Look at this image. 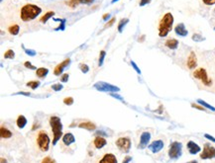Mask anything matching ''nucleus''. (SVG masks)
I'll use <instances>...</instances> for the list:
<instances>
[{
	"mask_svg": "<svg viewBox=\"0 0 215 163\" xmlns=\"http://www.w3.org/2000/svg\"><path fill=\"white\" fill-rule=\"evenodd\" d=\"M42 12V9L37 5L34 4H26L21 8L20 11V17L23 22L32 21L37 16H39Z\"/></svg>",
	"mask_w": 215,
	"mask_h": 163,
	"instance_id": "nucleus-1",
	"label": "nucleus"
},
{
	"mask_svg": "<svg viewBox=\"0 0 215 163\" xmlns=\"http://www.w3.org/2000/svg\"><path fill=\"white\" fill-rule=\"evenodd\" d=\"M192 76L193 78H195L196 80L200 81V83L204 86L205 88L211 89L213 88V86L215 84V82L213 81V79L209 76L207 70L204 67H198L192 72Z\"/></svg>",
	"mask_w": 215,
	"mask_h": 163,
	"instance_id": "nucleus-2",
	"label": "nucleus"
},
{
	"mask_svg": "<svg viewBox=\"0 0 215 163\" xmlns=\"http://www.w3.org/2000/svg\"><path fill=\"white\" fill-rule=\"evenodd\" d=\"M173 24V16L172 13H166L160 20L159 23V36L161 38L166 37V36L172 31Z\"/></svg>",
	"mask_w": 215,
	"mask_h": 163,
	"instance_id": "nucleus-3",
	"label": "nucleus"
},
{
	"mask_svg": "<svg viewBox=\"0 0 215 163\" xmlns=\"http://www.w3.org/2000/svg\"><path fill=\"white\" fill-rule=\"evenodd\" d=\"M50 126H51V129L54 135V139H53V144H57V142L61 139V137L63 136V124L61 119L57 116H52L50 118Z\"/></svg>",
	"mask_w": 215,
	"mask_h": 163,
	"instance_id": "nucleus-4",
	"label": "nucleus"
},
{
	"mask_svg": "<svg viewBox=\"0 0 215 163\" xmlns=\"http://www.w3.org/2000/svg\"><path fill=\"white\" fill-rule=\"evenodd\" d=\"M36 145L41 152H46L50 147V136L44 130L39 131L36 134Z\"/></svg>",
	"mask_w": 215,
	"mask_h": 163,
	"instance_id": "nucleus-5",
	"label": "nucleus"
},
{
	"mask_svg": "<svg viewBox=\"0 0 215 163\" xmlns=\"http://www.w3.org/2000/svg\"><path fill=\"white\" fill-rule=\"evenodd\" d=\"M182 154V144L178 141H173L169 149V156L173 160H177Z\"/></svg>",
	"mask_w": 215,
	"mask_h": 163,
	"instance_id": "nucleus-6",
	"label": "nucleus"
},
{
	"mask_svg": "<svg viewBox=\"0 0 215 163\" xmlns=\"http://www.w3.org/2000/svg\"><path fill=\"white\" fill-rule=\"evenodd\" d=\"M116 145L120 151L124 152V153H128L131 147V139L129 136H122L119 137L116 140Z\"/></svg>",
	"mask_w": 215,
	"mask_h": 163,
	"instance_id": "nucleus-7",
	"label": "nucleus"
},
{
	"mask_svg": "<svg viewBox=\"0 0 215 163\" xmlns=\"http://www.w3.org/2000/svg\"><path fill=\"white\" fill-rule=\"evenodd\" d=\"M201 159H212L215 158V147L209 144H205L203 147V151L200 153Z\"/></svg>",
	"mask_w": 215,
	"mask_h": 163,
	"instance_id": "nucleus-8",
	"label": "nucleus"
},
{
	"mask_svg": "<svg viewBox=\"0 0 215 163\" xmlns=\"http://www.w3.org/2000/svg\"><path fill=\"white\" fill-rule=\"evenodd\" d=\"M94 88H96L98 91H105V92H118L120 90L118 87L106 82H97L94 84Z\"/></svg>",
	"mask_w": 215,
	"mask_h": 163,
	"instance_id": "nucleus-9",
	"label": "nucleus"
},
{
	"mask_svg": "<svg viewBox=\"0 0 215 163\" xmlns=\"http://www.w3.org/2000/svg\"><path fill=\"white\" fill-rule=\"evenodd\" d=\"M164 145L165 144L162 139H157V140L153 141L150 145H148V147L153 153H158V152H160L164 148Z\"/></svg>",
	"mask_w": 215,
	"mask_h": 163,
	"instance_id": "nucleus-10",
	"label": "nucleus"
},
{
	"mask_svg": "<svg viewBox=\"0 0 215 163\" xmlns=\"http://www.w3.org/2000/svg\"><path fill=\"white\" fill-rule=\"evenodd\" d=\"M151 139V134L148 131H144L142 132L141 136H140V144H139V148L143 149L146 146H148L149 141Z\"/></svg>",
	"mask_w": 215,
	"mask_h": 163,
	"instance_id": "nucleus-11",
	"label": "nucleus"
},
{
	"mask_svg": "<svg viewBox=\"0 0 215 163\" xmlns=\"http://www.w3.org/2000/svg\"><path fill=\"white\" fill-rule=\"evenodd\" d=\"M186 66H187L188 69L196 68V66H197V58H196V54L194 52H191V54H189L187 60H186Z\"/></svg>",
	"mask_w": 215,
	"mask_h": 163,
	"instance_id": "nucleus-12",
	"label": "nucleus"
},
{
	"mask_svg": "<svg viewBox=\"0 0 215 163\" xmlns=\"http://www.w3.org/2000/svg\"><path fill=\"white\" fill-rule=\"evenodd\" d=\"M94 0H68L66 1V4L68 5L71 8H76L78 4H86V5H90L93 3Z\"/></svg>",
	"mask_w": 215,
	"mask_h": 163,
	"instance_id": "nucleus-13",
	"label": "nucleus"
},
{
	"mask_svg": "<svg viewBox=\"0 0 215 163\" xmlns=\"http://www.w3.org/2000/svg\"><path fill=\"white\" fill-rule=\"evenodd\" d=\"M69 63H71V59H69V58H66L63 62L59 63V64L56 66V68H55V70H54L55 75H59V74H62V72L64 71V69L66 68Z\"/></svg>",
	"mask_w": 215,
	"mask_h": 163,
	"instance_id": "nucleus-14",
	"label": "nucleus"
},
{
	"mask_svg": "<svg viewBox=\"0 0 215 163\" xmlns=\"http://www.w3.org/2000/svg\"><path fill=\"white\" fill-rule=\"evenodd\" d=\"M186 146H187V150H188V152L191 154H196L201 150L200 146H199L197 144H195L194 141H192V140H189L187 142Z\"/></svg>",
	"mask_w": 215,
	"mask_h": 163,
	"instance_id": "nucleus-15",
	"label": "nucleus"
},
{
	"mask_svg": "<svg viewBox=\"0 0 215 163\" xmlns=\"http://www.w3.org/2000/svg\"><path fill=\"white\" fill-rule=\"evenodd\" d=\"M106 144H107L106 139H104V137H102L101 135L100 136L96 135L95 139H94V140H93V145L95 146V148H97V149L102 148V147L106 145Z\"/></svg>",
	"mask_w": 215,
	"mask_h": 163,
	"instance_id": "nucleus-16",
	"label": "nucleus"
},
{
	"mask_svg": "<svg viewBox=\"0 0 215 163\" xmlns=\"http://www.w3.org/2000/svg\"><path fill=\"white\" fill-rule=\"evenodd\" d=\"M74 142H76V137L71 132H68V134L63 135V144L64 145L69 146L71 144H74Z\"/></svg>",
	"mask_w": 215,
	"mask_h": 163,
	"instance_id": "nucleus-17",
	"label": "nucleus"
},
{
	"mask_svg": "<svg viewBox=\"0 0 215 163\" xmlns=\"http://www.w3.org/2000/svg\"><path fill=\"white\" fill-rule=\"evenodd\" d=\"M174 32H176L177 35L182 36V37H186V36H187V34H188L187 30L186 29V26H184L183 23L178 24L176 28H174Z\"/></svg>",
	"mask_w": 215,
	"mask_h": 163,
	"instance_id": "nucleus-18",
	"label": "nucleus"
},
{
	"mask_svg": "<svg viewBox=\"0 0 215 163\" xmlns=\"http://www.w3.org/2000/svg\"><path fill=\"white\" fill-rule=\"evenodd\" d=\"M99 163H117V158L112 153H106L103 155Z\"/></svg>",
	"mask_w": 215,
	"mask_h": 163,
	"instance_id": "nucleus-19",
	"label": "nucleus"
},
{
	"mask_svg": "<svg viewBox=\"0 0 215 163\" xmlns=\"http://www.w3.org/2000/svg\"><path fill=\"white\" fill-rule=\"evenodd\" d=\"M12 135H13V134H12L11 131L7 129L6 127L1 126V128H0V136H1V139H10V137H12Z\"/></svg>",
	"mask_w": 215,
	"mask_h": 163,
	"instance_id": "nucleus-20",
	"label": "nucleus"
},
{
	"mask_svg": "<svg viewBox=\"0 0 215 163\" xmlns=\"http://www.w3.org/2000/svg\"><path fill=\"white\" fill-rule=\"evenodd\" d=\"M165 45L169 49H177L178 47V41L177 39H169L166 41Z\"/></svg>",
	"mask_w": 215,
	"mask_h": 163,
	"instance_id": "nucleus-21",
	"label": "nucleus"
},
{
	"mask_svg": "<svg viewBox=\"0 0 215 163\" xmlns=\"http://www.w3.org/2000/svg\"><path fill=\"white\" fill-rule=\"evenodd\" d=\"M16 125L18 128L21 130V129H24L25 127H26L27 125V119H26V117L23 116V115H20L18 116V118L16 120Z\"/></svg>",
	"mask_w": 215,
	"mask_h": 163,
	"instance_id": "nucleus-22",
	"label": "nucleus"
},
{
	"mask_svg": "<svg viewBox=\"0 0 215 163\" xmlns=\"http://www.w3.org/2000/svg\"><path fill=\"white\" fill-rule=\"evenodd\" d=\"M78 128L87 130V131H94L96 129V127L94 124H92L91 122H82V123L78 125Z\"/></svg>",
	"mask_w": 215,
	"mask_h": 163,
	"instance_id": "nucleus-23",
	"label": "nucleus"
},
{
	"mask_svg": "<svg viewBox=\"0 0 215 163\" xmlns=\"http://www.w3.org/2000/svg\"><path fill=\"white\" fill-rule=\"evenodd\" d=\"M19 31H20V27H19V25H17V24L10 25V26L8 27V32L11 35H13V36L18 35Z\"/></svg>",
	"mask_w": 215,
	"mask_h": 163,
	"instance_id": "nucleus-24",
	"label": "nucleus"
},
{
	"mask_svg": "<svg viewBox=\"0 0 215 163\" xmlns=\"http://www.w3.org/2000/svg\"><path fill=\"white\" fill-rule=\"evenodd\" d=\"M48 73H49V69H48V68L40 67V68L36 69V74H37L38 77H40V78H44V77H46Z\"/></svg>",
	"mask_w": 215,
	"mask_h": 163,
	"instance_id": "nucleus-25",
	"label": "nucleus"
},
{
	"mask_svg": "<svg viewBox=\"0 0 215 163\" xmlns=\"http://www.w3.org/2000/svg\"><path fill=\"white\" fill-rule=\"evenodd\" d=\"M54 15H55L54 11H48L43 17H41V19H40V22H41V23H46L50 18H52L54 16Z\"/></svg>",
	"mask_w": 215,
	"mask_h": 163,
	"instance_id": "nucleus-26",
	"label": "nucleus"
},
{
	"mask_svg": "<svg viewBox=\"0 0 215 163\" xmlns=\"http://www.w3.org/2000/svg\"><path fill=\"white\" fill-rule=\"evenodd\" d=\"M128 22H129V19H127V18L122 19L121 21L119 22V24H118V32H119V33H122L123 28L125 27V25H126Z\"/></svg>",
	"mask_w": 215,
	"mask_h": 163,
	"instance_id": "nucleus-27",
	"label": "nucleus"
},
{
	"mask_svg": "<svg viewBox=\"0 0 215 163\" xmlns=\"http://www.w3.org/2000/svg\"><path fill=\"white\" fill-rule=\"evenodd\" d=\"M197 103L198 104H200L201 106H203L204 108H207V109H209V110H211V111H213V112H215V108L213 106H211V105H209L208 103H206V102H204L203 100H197Z\"/></svg>",
	"mask_w": 215,
	"mask_h": 163,
	"instance_id": "nucleus-28",
	"label": "nucleus"
},
{
	"mask_svg": "<svg viewBox=\"0 0 215 163\" xmlns=\"http://www.w3.org/2000/svg\"><path fill=\"white\" fill-rule=\"evenodd\" d=\"M15 58V53L13 52L12 49H8L6 53L4 54V58L7 59H13Z\"/></svg>",
	"mask_w": 215,
	"mask_h": 163,
	"instance_id": "nucleus-29",
	"label": "nucleus"
},
{
	"mask_svg": "<svg viewBox=\"0 0 215 163\" xmlns=\"http://www.w3.org/2000/svg\"><path fill=\"white\" fill-rule=\"evenodd\" d=\"M26 85L29 86V87H31L32 89H36L37 87H39V86H40V81H36V80L29 81Z\"/></svg>",
	"mask_w": 215,
	"mask_h": 163,
	"instance_id": "nucleus-30",
	"label": "nucleus"
},
{
	"mask_svg": "<svg viewBox=\"0 0 215 163\" xmlns=\"http://www.w3.org/2000/svg\"><path fill=\"white\" fill-rule=\"evenodd\" d=\"M192 40L194 41V42H202V41L205 40V38H203L201 35H199V34H193L192 35Z\"/></svg>",
	"mask_w": 215,
	"mask_h": 163,
	"instance_id": "nucleus-31",
	"label": "nucleus"
},
{
	"mask_svg": "<svg viewBox=\"0 0 215 163\" xmlns=\"http://www.w3.org/2000/svg\"><path fill=\"white\" fill-rule=\"evenodd\" d=\"M105 55H106L105 50H101L100 54H99V62H98V66H101V65L103 64L104 58H105Z\"/></svg>",
	"mask_w": 215,
	"mask_h": 163,
	"instance_id": "nucleus-32",
	"label": "nucleus"
},
{
	"mask_svg": "<svg viewBox=\"0 0 215 163\" xmlns=\"http://www.w3.org/2000/svg\"><path fill=\"white\" fill-rule=\"evenodd\" d=\"M64 104H66L68 106H71L73 104V98L72 97H67L64 99Z\"/></svg>",
	"mask_w": 215,
	"mask_h": 163,
	"instance_id": "nucleus-33",
	"label": "nucleus"
},
{
	"mask_svg": "<svg viewBox=\"0 0 215 163\" xmlns=\"http://www.w3.org/2000/svg\"><path fill=\"white\" fill-rule=\"evenodd\" d=\"M79 68H81V72H83V73H87L88 71H89V67H88V66L86 64H83V63L79 64Z\"/></svg>",
	"mask_w": 215,
	"mask_h": 163,
	"instance_id": "nucleus-34",
	"label": "nucleus"
},
{
	"mask_svg": "<svg viewBox=\"0 0 215 163\" xmlns=\"http://www.w3.org/2000/svg\"><path fill=\"white\" fill-rule=\"evenodd\" d=\"M41 163H57L56 160L53 159L52 157H50V156H47V157H45V158L42 160Z\"/></svg>",
	"mask_w": 215,
	"mask_h": 163,
	"instance_id": "nucleus-35",
	"label": "nucleus"
},
{
	"mask_svg": "<svg viewBox=\"0 0 215 163\" xmlns=\"http://www.w3.org/2000/svg\"><path fill=\"white\" fill-rule=\"evenodd\" d=\"M52 89L55 90V91H59L63 89V85L61 83H57V84H54L52 86Z\"/></svg>",
	"mask_w": 215,
	"mask_h": 163,
	"instance_id": "nucleus-36",
	"label": "nucleus"
},
{
	"mask_svg": "<svg viewBox=\"0 0 215 163\" xmlns=\"http://www.w3.org/2000/svg\"><path fill=\"white\" fill-rule=\"evenodd\" d=\"M22 48L25 49V53H26L27 54L29 55H31V57H34V55H36V52L35 50H32V49H25L24 45H22Z\"/></svg>",
	"mask_w": 215,
	"mask_h": 163,
	"instance_id": "nucleus-37",
	"label": "nucleus"
},
{
	"mask_svg": "<svg viewBox=\"0 0 215 163\" xmlns=\"http://www.w3.org/2000/svg\"><path fill=\"white\" fill-rule=\"evenodd\" d=\"M202 2L207 6H211V5L215 4V0H202Z\"/></svg>",
	"mask_w": 215,
	"mask_h": 163,
	"instance_id": "nucleus-38",
	"label": "nucleus"
},
{
	"mask_svg": "<svg viewBox=\"0 0 215 163\" xmlns=\"http://www.w3.org/2000/svg\"><path fill=\"white\" fill-rule=\"evenodd\" d=\"M24 65L26 66L27 68H30V69H37L36 68V66H34L31 62H24Z\"/></svg>",
	"mask_w": 215,
	"mask_h": 163,
	"instance_id": "nucleus-39",
	"label": "nucleus"
},
{
	"mask_svg": "<svg viewBox=\"0 0 215 163\" xmlns=\"http://www.w3.org/2000/svg\"><path fill=\"white\" fill-rule=\"evenodd\" d=\"M68 77H69V74L68 73L63 74V76L61 77V82H67V81L68 80Z\"/></svg>",
	"mask_w": 215,
	"mask_h": 163,
	"instance_id": "nucleus-40",
	"label": "nucleus"
},
{
	"mask_svg": "<svg viewBox=\"0 0 215 163\" xmlns=\"http://www.w3.org/2000/svg\"><path fill=\"white\" fill-rule=\"evenodd\" d=\"M151 1H152V0H140L139 5H140V6H145V5L151 3Z\"/></svg>",
	"mask_w": 215,
	"mask_h": 163,
	"instance_id": "nucleus-41",
	"label": "nucleus"
},
{
	"mask_svg": "<svg viewBox=\"0 0 215 163\" xmlns=\"http://www.w3.org/2000/svg\"><path fill=\"white\" fill-rule=\"evenodd\" d=\"M114 22H115V18H111V19H110L109 20V21L106 23V25H105V27L106 28H108V27H111L112 26V25L114 24Z\"/></svg>",
	"mask_w": 215,
	"mask_h": 163,
	"instance_id": "nucleus-42",
	"label": "nucleus"
},
{
	"mask_svg": "<svg viewBox=\"0 0 215 163\" xmlns=\"http://www.w3.org/2000/svg\"><path fill=\"white\" fill-rule=\"evenodd\" d=\"M131 64H132V66H133V68L135 69V70H136L137 71V73H139V74H141V70H140V68L138 67V66H137V64L136 63H135L134 62H131Z\"/></svg>",
	"mask_w": 215,
	"mask_h": 163,
	"instance_id": "nucleus-43",
	"label": "nucleus"
},
{
	"mask_svg": "<svg viewBox=\"0 0 215 163\" xmlns=\"http://www.w3.org/2000/svg\"><path fill=\"white\" fill-rule=\"evenodd\" d=\"M191 107H193V108H195V109H198V110H200V111H204L205 109H204V107H201V106H199L195 103H192L191 104Z\"/></svg>",
	"mask_w": 215,
	"mask_h": 163,
	"instance_id": "nucleus-44",
	"label": "nucleus"
},
{
	"mask_svg": "<svg viewBox=\"0 0 215 163\" xmlns=\"http://www.w3.org/2000/svg\"><path fill=\"white\" fill-rule=\"evenodd\" d=\"M204 137H206V139H209V140H211V141L215 142V139H214V137H213L212 135H208V134H205V135H204Z\"/></svg>",
	"mask_w": 215,
	"mask_h": 163,
	"instance_id": "nucleus-45",
	"label": "nucleus"
},
{
	"mask_svg": "<svg viewBox=\"0 0 215 163\" xmlns=\"http://www.w3.org/2000/svg\"><path fill=\"white\" fill-rule=\"evenodd\" d=\"M131 160H132V157H131V156H129V155H127V156L124 158V160H123V162H122V163H129Z\"/></svg>",
	"mask_w": 215,
	"mask_h": 163,
	"instance_id": "nucleus-46",
	"label": "nucleus"
},
{
	"mask_svg": "<svg viewBox=\"0 0 215 163\" xmlns=\"http://www.w3.org/2000/svg\"><path fill=\"white\" fill-rule=\"evenodd\" d=\"M109 17H110V14H109V13H106V14H104L103 16H102V19L104 20V21H106V20H108Z\"/></svg>",
	"mask_w": 215,
	"mask_h": 163,
	"instance_id": "nucleus-47",
	"label": "nucleus"
},
{
	"mask_svg": "<svg viewBox=\"0 0 215 163\" xmlns=\"http://www.w3.org/2000/svg\"><path fill=\"white\" fill-rule=\"evenodd\" d=\"M110 95H111V96H113V97H115V98H116V99H119V100H122V98L121 97H120V96L119 95H116V94H110Z\"/></svg>",
	"mask_w": 215,
	"mask_h": 163,
	"instance_id": "nucleus-48",
	"label": "nucleus"
},
{
	"mask_svg": "<svg viewBox=\"0 0 215 163\" xmlns=\"http://www.w3.org/2000/svg\"><path fill=\"white\" fill-rule=\"evenodd\" d=\"M17 94H22V95H26V96H30V93H24V92H19Z\"/></svg>",
	"mask_w": 215,
	"mask_h": 163,
	"instance_id": "nucleus-49",
	"label": "nucleus"
},
{
	"mask_svg": "<svg viewBox=\"0 0 215 163\" xmlns=\"http://www.w3.org/2000/svg\"><path fill=\"white\" fill-rule=\"evenodd\" d=\"M187 163H198L196 160H192V161H189V162H187Z\"/></svg>",
	"mask_w": 215,
	"mask_h": 163,
	"instance_id": "nucleus-50",
	"label": "nucleus"
},
{
	"mask_svg": "<svg viewBox=\"0 0 215 163\" xmlns=\"http://www.w3.org/2000/svg\"><path fill=\"white\" fill-rule=\"evenodd\" d=\"M116 1H118V0H112L111 3H114V2H116Z\"/></svg>",
	"mask_w": 215,
	"mask_h": 163,
	"instance_id": "nucleus-51",
	"label": "nucleus"
},
{
	"mask_svg": "<svg viewBox=\"0 0 215 163\" xmlns=\"http://www.w3.org/2000/svg\"><path fill=\"white\" fill-rule=\"evenodd\" d=\"M1 163H4V158H1Z\"/></svg>",
	"mask_w": 215,
	"mask_h": 163,
	"instance_id": "nucleus-52",
	"label": "nucleus"
},
{
	"mask_svg": "<svg viewBox=\"0 0 215 163\" xmlns=\"http://www.w3.org/2000/svg\"><path fill=\"white\" fill-rule=\"evenodd\" d=\"M214 12H215V10H214Z\"/></svg>",
	"mask_w": 215,
	"mask_h": 163,
	"instance_id": "nucleus-53",
	"label": "nucleus"
},
{
	"mask_svg": "<svg viewBox=\"0 0 215 163\" xmlns=\"http://www.w3.org/2000/svg\"><path fill=\"white\" fill-rule=\"evenodd\" d=\"M214 30H215V28H214Z\"/></svg>",
	"mask_w": 215,
	"mask_h": 163,
	"instance_id": "nucleus-54",
	"label": "nucleus"
}]
</instances>
